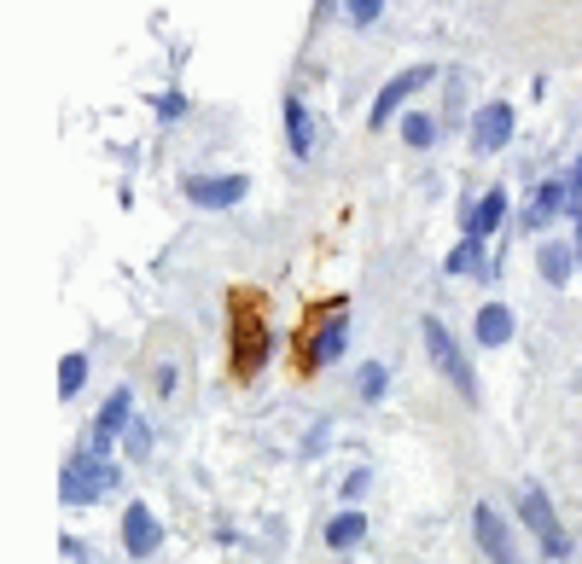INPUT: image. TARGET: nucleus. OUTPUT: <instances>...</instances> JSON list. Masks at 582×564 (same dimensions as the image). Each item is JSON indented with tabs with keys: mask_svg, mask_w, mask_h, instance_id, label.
Here are the masks:
<instances>
[{
	"mask_svg": "<svg viewBox=\"0 0 582 564\" xmlns=\"http://www.w3.org/2000/svg\"><path fill=\"white\" fill-rule=\"evenodd\" d=\"M472 536H477V547L489 553V564H524V559H519V547H512L507 518H501L495 506H477V512H472Z\"/></svg>",
	"mask_w": 582,
	"mask_h": 564,
	"instance_id": "5",
	"label": "nucleus"
},
{
	"mask_svg": "<svg viewBox=\"0 0 582 564\" xmlns=\"http://www.w3.org/2000/svg\"><path fill=\"white\" fill-rule=\"evenodd\" d=\"M111 483H117V471H111L106 454H71V459H64V471H59V501L64 506H88Z\"/></svg>",
	"mask_w": 582,
	"mask_h": 564,
	"instance_id": "1",
	"label": "nucleus"
},
{
	"mask_svg": "<svg viewBox=\"0 0 582 564\" xmlns=\"http://www.w3.org/2000/svg\"><path fill=\"white\" fill-rule=\"evenodd\" d=\"M251 186H245V175H193L186 181V198L198 204V210H228V204H239Z\"/></svg>",
	"mask_w": 582,
	"mask_h": 564,
	"instance_id": "8",
	"label": "nucleus"
},
{
	"mask_svg": "<svg viewBox=\"0 0 582 564\" xmlns=\"http://www.w3.org/2000/svg\"><path fill=\"white\" fill-rule=\"evenodd\" d=\"M512 106L507 99H489V106H477V117H472V146L477 151H501L507 140H512Z\"/></svg>",
	"mask_w": 582,
	"mask_h": 564,
	"instance_id": "7",
	"label": "nucleus"
},
{
	"mask_svg": "<svg viewBox=\"0 0 582 564\" xmlns=\"http://www.w3.org/2000/svg\"><path fill=\"white\" fill-rule=\"evenodd\" d=\"M385 384H390V379H385V367H367V372H362V396H367V402H379V396H385Z\"/></svg>",
	"mask_w": 582,
	"mask_h": 564,
	"instance_id": "22",
	"label": "nucleus"
},
{
	"mask_svg": "<svg viewBox=\"0 0 582 564\" xmlns=\"http://www.w3.org/2000/svg\"><path fill=\"white\" fill-rule=\"evenodd\" d=\"M571 193H582V158H577V175H571Z\"/></svg>",
	"mask_w": 582,
	"mask_h": 564,
	"instance_id": "25",
	"label": "nucleus"
},
{
	"mask_svg": "<svg viewBox=\"0 0 582 564\" xmlns=\"http://www.w3.org/2000/svg\"><path fill=\"white\" fill-rule=\"evenodd\" d=\"M501 216H507V193H484V198H477V210L466 216V233L472 238H489L495 228H501Z\"/></svg>",
	"mask_w": 582,
	"mask_h": 564,
	"instance_id": "15",
	"label": "nucleus"
},
{
	"mask_svg": "<svg viewBox=\"0 0 582 564\" xmlns=\"http://www.w3.org/2000/svg\"><path fill=\"white\" fill-rule=\"evenodd\" d=\"M158 541H163V524L151 518V506H129L123 512V547H129V559H151V553H158Z\"/></svg>",
	"mask_w": 582,
	"mask_h": 564,
	"instance_id": "9",
	"label": "nucleus"
},
{
	"mask_svg": "<svg viewBox=\"0 0 582 564\" xmlns=\"http://www.w3.org/2000/svg\"><path fill=\"white\" fill-rule=\"evenodd\" d=\"M344 350H350V320H344V303H338V309H327V315H320L315 327H310V350H303V367H310V372H315V367H332Z\"/></svg>",
	"mask_w": 582,
	"mask_h": 564,
	"instance_id": "4",
	"label": "nucleus"
},
{
	"mask_svg": "<svg viewBox=\"0 0 582 564\" xmlns=\"http://www.w3.org/2000/svg\"><path fill=\"white\" fill-rule=\"evenodd\" d=\"M519 512H524V529L536 536V547H542L547 559H571V536L559 529V518H554V506H547L542 483H519Z\"/></svg>",
	"mask_w": 582,
	"mask_h": 564,
	"instance_id": "3",
	"label": "nucleus"
},
{
	"mask_svg": "<svg viewBox=\"0 0 582 564\" xmlns=\"http://www.w3.org/2000/svg\"><path fill=\"white\" fill-rule=\"evenodd\" d=\"M82 379H88V355H64V361H59V396L71 402L82 390Z\"/></svg>",
	"mask_w": 582,
	"mask_h": 564,
	"instance_id": "19",
	"label": "nucleus"
},
{
	"mask_svg": "<svg viewBox=\"0 0 582 564\" xmlns=\"http://www.w3.org/2000/svg\"><path fill=\"white\" fill-rule=\"evenodd\" d=\"M472 332H477V344H484V350H501L512 338V309H507V303H484Z\"/></svg>",
	"mask_w": 582,
	"mask_h": 564,
	"instance_id": "13",
	"label": "nucleus"
},
{
	"mask_svg": "<svg viewBox=\"0 0 582 564\" xmlns=\"http://www.w3.org/2000/svg\"><path fill=\"white\" fill-rule=\"evenodd\" d=\"M344 7H350V19H355V24H373V19L385 12V0H344Z\"/></svg>",
	"mask_w": 582,
	"mask_h": 564,
	"instance_id": "21",
	"label": "nucleus"
},
{
	"mask_svg": "<svg viewBox=\"0 0 582 564\" xmlns=\"http://www.w3.org/2000/svg\"><path fill=\"white\" fill-rule=\"evenodd\" d=\"M565 193H571V186H565V181H547V186H542V193H536V198H530V210H524V228H542V221H547V216H554V210H559V204H571V198H565Z\"/></svg>",
	"mask_w": 582,
	"mask_h": 564,
	"instance_id": "17",
	"label": "nucleus"
},
{
	"mask_svg": "<svg viewBox=\"0 0 582 564\" xmlns=\"http://www.w3.org/2000/svg\"><path fill=\"white\" fill-rule=\"evenodd\" d=\"M286 140H291V158H303V163L315 158V123H310V106H303L298 94L286 99Z\"/></svg>",
	"mask_w": 582,
	"mask_h": 564,
	"instance_id": "12",
	"label": "nucleus"
},
{
	"mask_svg": "<svg viewBox=\"0 0 582 564\" xmlns=\"http://www.w3.org/2000/svg\"><path fill=\"white\" fill-rule=\"evenodd\" d=\"M571 221H577V262H582V193H571Z\"/></svg>",
	"mask_w": 582,
	"mask_h": 564,
	"instance_id": "24",
	"label": "nucleus"
},
{
	"mask_svg": "<svg viewBox=\"0 0 582 564\" xmlns=\"http://www.w3.org/2000/svg\"><path fill=\"white\" fill-rule=\"evenodd\" d=\"M129 407H134V396L129 390H111V402L99 407V419H94V454H106L117 437H123V425H129Z\"/></svg>",
	"mask_w": 582,
	"mask_h": 564,
	"instance_id": "11",
	"label": "nucleus"
},
{
	"mask_svg": "<svg viewBox=\"0 0 582 564\" xmlns=\"http://www.w3.org/2000/svg\"><path fill=\"white\" fill-rule=\"evenodd\" d=\"M536 268H542V280H547V285H565V280H571V268H582V262L559 245V238H547V245L536 250Z\"/></svg>",
	"mask_w": 582,
	"mask_h": 564,
	"instance_id": "14",
	"label": "nucleus"
},
{
	"mask_svg": "<svg viewBox=\"0 0 582 564\" xmlns=\"http://www.w3.org/2000/svg\"><path fill=\"white\" fill-rule=\"evenodd\" d=\"M477 262H484V238L466 233V238H460V245L449 250V262H442V268H449V273H472Z\"/></svg>",
	"mask_w": 582,
	"mask_h": 564,
	"instance_id": "18",
	"label": "nucleus"
},
{
	"mask_svg": "<svg viewBox=\"0 0 582 564\" xmlns=\"http://www.w3.org/2000/svg\"><path fill=\"white\" fill-rule=\"evenodd\" d=\"M362 536H367V518H362V512H338V518L327 524V547H332V553H350Z\"/></svg>",
	"mask_w": 582,
	"mask_h": 564,
	"instance_id": "16",
	"label": "nucleus"
},
{
	"mask_svg": "<svg viewBox=\"0 0 582 564\" xmlns=\"http://www.w3.org/2000/svg\"><path fill=\"white\" fill-rule=\"evenodd\" d=\"M158 117H163V123H175V117H186V99H181V94H158Z\"/></svg>",
	"mask_w": 582,
	"mask_h": 564,
	"instance_id": "23",
	"label": "nucleus"
},
{
	"mask_svg": "<svg viewBox=\"0 0 582 564\" xmlns=\"http://www.w3.org/2000/svg\"><path fill=\"white\" fill-rule=\"evenodd\" d=\"M263 350H268V332H263V315H239V350H233V367L239 372H245V379H251V372L256 367H263Z\"/></svg>",
	"mask_w": 582,
	"mask_h": 564,
	"instance_id": "10",
	"label": "nucleus"
},
{
	"mask_svg": "<svg viewBox=\"0 0 582 564\" xmlns=\"http://www.w3.org/2000/svg\"><path fill=\"white\" fill-rule=\"evenodd\" d=\"M432 82V64H414V71H402V76H390L385 88H379V99H373V111H367V128H385L390 117L402 111V99L414 94V88H425Z\"/></svg>",
	"mask_w": 582,
	"mask_h": 564,
	"instance_id": "6",
	"label": "nucleus"
},
{
	"mask_svg": "<svg viewBox=\"0 0 582 564\" xmlns=\"http://www.w3.org/2000/svg\"><path fill=\"white\" fill-rule=\"evenodd\" d=\"M402 140L408 146H437V123H432V117H425V111H414V117H402Z\"/></svg>",
	"mask_w": 582,
	"mask_h": 564,
	"instance_id": "20",
	"label": "nucleus"
},
{
	"mask_svg": "<svg viewBox=\"0 0 582 564\" xmlns=\"http://www.w3.org/2000/svg\"><path fill=\"white\" fill-rule=\"evenodd\" d=\"M425 355H432V367L442 372V379H449L454 390H460V396H466V402H477V372L466 367V355H460V344H454V338H449V327H442V320L432 315V320H425Z\"/></svg>",
	"mask_w": 582,
	"mask_h": 564,
	"instance_id": "2",
	"label": "nucleus"
}]
</instances>
